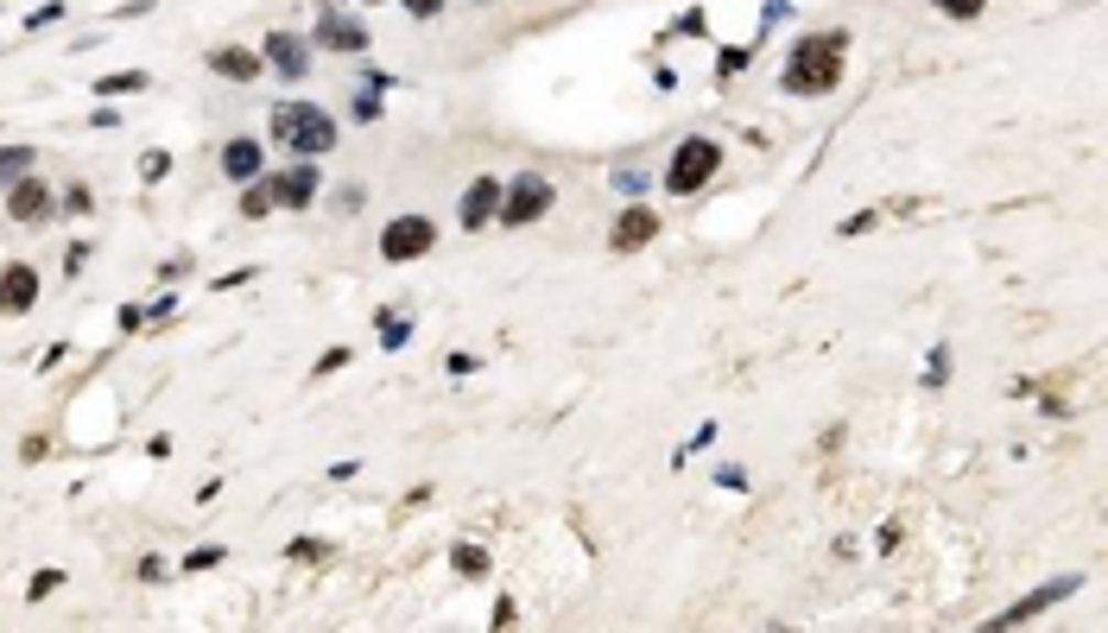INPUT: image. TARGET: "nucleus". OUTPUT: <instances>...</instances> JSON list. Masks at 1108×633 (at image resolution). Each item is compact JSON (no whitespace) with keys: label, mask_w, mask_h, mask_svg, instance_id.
<instances>
[{"label":"nucleus","mask_w":1108,"mask_h":633,"mask_svg":"<svg viewBox=\"0 0 1108 633\" xmlns=\"http://www.w3.org/2000/svg\"><path fill=\"white\" fill-rule=\"evenodd\" d=\"M273 140L298 159H324L336 146V121H329L317 101H279L273 108Z\"/></svg>","instance_id":"obj_1"},{"label":"nucleus","mask_w":1108,"mask_h":633,"mask_svg":"<svg viewBox=\"0 0 1108 633\" xmlns=\"http://www.w3.org/2000/svg\"><path fill=\"white\" fill-rule=\"evenodd\" d=\"M836 76H843V39H805V45L785 57V89L792 96H824L836 89Z\"/></svg>","instance_id":"obj_2"},{"label":"nucleus","mask_w":1108,"mask_h":633,"mask_svg":"<svg viewBox=\"0 0 1108 633\" xmlns=\"http://www.w3.org/2000/svg\"><path fill=\"white\" fill-rule=\"evenodd\" d=\"M716 165H723V146L716 140H684L678 146V159L665 165V190H678V197H691V190H704L709 177H716Z\"/></svg>","instance_id":"obj_3"},{"label":"nucleus","mask_w":1108,"mask_h":633,"mask_svg":"<svg viewBox=\"0 0 1108 633\" xmlns=\"http://www.w3.org/2000/svg\"><path fill=\"white\" fill-rule=\"evenodd\" d=\"M545 209H552V184H545V177H513L501 190V209H495V216H501L507 228H520V222H539Z\"/></svg>","instance_id":"obj_4"},{"label":"nucleus","mask_w":1108,"mask_h":633,"mask_svg":"<svg viewBox=\"0 0 1108 633\" xmlns=\"http://www.w3.org/2000/svg\"><path fill=\"white\" fill-rule=\"evenodd\" d=\"M431 241H437V228L425 216H393L387 234H380V253L387 260H419V253H431Z\"/></svg>","instance_id":"obj_5"},{"label":"nucleus","mask_w":1108,"mask_h":633,"mask_svg":"<svg viewBox=\"0 0 1108 633\" xmlns=\"http://www.w3.org/2000/svg\"><path fill=\"white\" fill-rule=\"evenodd\" d=\"M267 197H273V209H304V203L317 197V159H298L279 177H267Z\"/></svg>","instance_id":"obj_6"},{"label":"nucleus","mask_w":1108,"mask_h":633,"mask_svg":"<svg viewBox=\"0 0 1108 633\" xmlns=\"http://www.w3.org/2000/svg\"><path fill=\"white\" fill-rule=\"evenodd\" d=\"M1077 582H1084V577H1052V582H1039L1033 596H1020V602H1013L1008 614H995V627H1013V621H1033V614H1045L1052 602L1077 596Z\"/></svg>","instance_id":"obj_7"},{"label":"nucleus","mask_w":1108,"mask_h":633,"mask_svg":"<svg viewBox=\"0 0 1108 633\" xmlns=\"http://www.w3.org/2000/svg\"><path fill=\"white\" fill-rule=\"evenodd\" d=\"M317 45L324 51H368V25L343 13V7H324V20H317Z\"/></svg>","instance_id":"obj_8"},{"label":"nucleus","mask_w":1108,"mask_h":633,"mask_svg":"<svg viewBox=\"0 0 1108 633\" xmlns=\"http://www.w3.org/2000/svg\"><path fill=\"white\" fill-rule=\"evenodd\" d=\"M653 234H659V209H653V203H633L628 216L615 222V234H608V248H615V253H640L647 241H653Z\"/></svg>","instance_id":"obj_9"},{"label":"nucleus","mask_w":1108,"mask_h":633,"mask_svg":"<svg viewBox=\"0 0 1108 633\" xmlns=\"http://www.w3.org/2000/svg\"><path fill=\"white\" fill-rule=\"evenodd\" d=\"M32 304H39V273H32V266H7V273H0V310H7V317H25Z\"/></svg>","instance_id":"obj_10"},{"label":"nucleus","mask_w":1108,"mask_h":633,"mask_svg":"<svg viewBox=\"0 0 1108 633\" xmlns=\"http://www.w3.org/2000/svg\"><path fill=\"white\" fill-rule=\"evenodd\" d=\"M209 70H216V76H228V83H253V76H260V51L216 45V51H209Z\"/></svg>","instance_id":"obj_11"},{"label":"nucleus","mask_w":1108,"mask_h":633,"mask_svg":"<svg viewBox=\"0 0 1108 633\" xmlns=\"http://www.w3.org/2000/svg\"><path fill=\"white\" fill-rule=\"evenodd\" d=\"M495 209H501V184H495V177H476V184H469V197H463V228L495 222Z\"/></svg>","instance_id":"obj_12"},{"label":"nucleus","mask_w":1108,"mask_h":633,"mask_svg":"<svg viewBox=\"0 0 1108 633\" xmlns=\"http://www.w3.org/2000/svg\"><path fill=\"white\" fill-rule=\"evenodd\" d=\"M267 51H273L267 64H273L279 76H292V83H298V76H304V64H311V51H304V39H292V32H273V39H267Z\"/></svg>","instance_id":"obj_13"},{"label":"nucleus","mask_w":1108,"mask_h":633,"mask_svg":"<svg viewBox=\"0 0 1108 633\" xmlns=\"http://www.w3.org/2000/svg\"><path fill=\"white\" fill-rule=\"evenodd\" d=\"M7 216H13V222H45V216H51V190L20 177V184H13V203H7Z\"/></svg>","instance_id":"obj_14"},{"label":"nucleus","mask_w":1108,"mask_h":633,"mask_svg":"<svg viewBox=\"0 0 1108 633\" xmlns=\"http://www.w3.org/2000/svg\"><path fill=\"white\" fill-rule=\"evenodd\" d=\"M222 172L235 177V184H253V177H260V146H253V140H228V146H222Z\"/></svg>","instance_id":"obj_15"},{"label":"nucleus","mask_w":1108,"mask_h":633,"mask_svg":"<svg viewBox=\"0 0 1108 633\" xmlns=\"http://www.w3.org/2000/svg\"><path fill=\"white\" fill-rule=\"evenodd\" d=\"M32 172V146H0V184H20Z\"/></svg>","instance_id":"obj_16"},{"label":"nucleus","mask_w":1108,"mask_h":633,"mask_svg":"<svg viewBox=\"0 0 1108 633\" xmlns=\"http://www.w3.org/2000/svg\"><path fill=\"white\" fill-rule=\"evenodd\" d=\"M133 89H146V76L140 70H121V76H101L96 96H133Z\"/></svg>","instance_id":"obj_17"},{"label":"nucleus","mask_w":1108,"mask_h":633,"mask_svg":"<svg viewBox=\"0 0 1108 633\" xmlns=\"http://www.w3.org/2000/svg\"><path fill=\"white\" fill-rule=\"evenodd\" d=\"M456 570H463V577H488V552H481V545H463V552H456Z\"/></svg>","instance_id":"obj_18"},{"label":"nucleus","mask_w":1108,"mask_h":633,"mask_svg":"<svg viewBox=\"0 0 1108 633\" xmlns=\"http://www.w3.org/2000/svg\"><path fill=\"white\" fill-rule=\"evenodd\" d=\"M241 209H248V216H267V209H273L267 184H248V190H241Z\"/></svg>","instance_id":"obj_19"},{"label":"nucleus","mask_w":1108,"mask_h":633,"mask_svg":"<svg viewBox=\"0 0 1108 633\" xmlns=\"http://www.w3.org/2000/svg\"><path fill=\"white\" fill-rule=\"evenodd\" d=\"M937 13H951V20H976V13H982V0H937Z\"/></svg>","instance_id":"obj_20"},{"label":"nucleus","mask_w":1108,"mask_h":633,"mask_svg":"<svg viewBox=\"0 0 1108 633\" xmlns=\"http://www.w3.org/2000/svg\"><path fill=\"white\" fill-rule=\"evenodd\" d=\"M222 545H203V552H191V557H184V570H209V564H222Z\"/></svg>","instance_id":"obj_21"},{"label":"nucleus","mask_w":1108,"mask_h":633,"mask_svg":"<svg viewBox=\"0 0 1108 633\" xmlns=\"http://www.w3.org/2000/svg\"><path fill=\"white\" fill-rule=\"evenodd\" d=\"M57 582H64V577H57V570H39V577H32V589H25V596H32V602H39V596H51V589H57Z\"/></svg>","instance_id":"obj_22"},{"label":"nucleus","mask_w":1108,"mask_h":633,"mask_svg":"<svg viewBox=\"0 0 1108 633\" xmlns=\"http://www.w3.org/2000/svg\"><path fill=\"white\" fill-rule=\"evenodd\" d=\"M405 7H412L419 20H437V13H444V0H405Z\"/></svg>","instance_id":"obj_23"},{"label":"nucleus","mask_w":1108,"mask_h":633,"mask_svg":"<svg viewBox=\"0 0 1108 633\" xmlns=\"http://www.w3.org/2000/svg\"><path fill=\"white\" fill-rule=\"evenodd\" d=\"M329 552V545H317V538H298V545H292V557H298V564H304V557H324Z\"/></svg>","instance_id":"obj_24"}]
</instances>
